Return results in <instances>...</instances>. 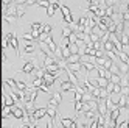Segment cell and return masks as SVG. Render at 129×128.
Listing matches in <instances>:
<instances>
[{
	"mask_svg": "<svg viewBox=\"0 0 129 128\" xmlns=\"http://www.w3.org/2000/svg\"><path fill=\"white\" fill-rule=\"evenodd\" d=\"M84 69H86V70H92V69H93V64H90V62H84Z\"/></svg>",
	"mask_w": 129,
	"mask_h": 128,
	"instance_id": "cell-15",
	"label": "cell"
},
{
	"mask_svg": "<svg viewBox=\"0 0 129 128\" xmlns=\"http://www.w3.org/2000/svg\"><path fill=\"white\" fill-rule=\"evenodd\" d=\"M13 114H14L16 117H19V119L23 117V111H22L20 108H14V109H13Z\"/></svg>",
	"mask_w": 129,
	"mask_h": 128,
	"instance_id": "cell-6",
	"label": "cell"
},
{
	"mask_svg": "<svg viewBox=\"0 0 129 128\" xmlns=\"http://www.w3.org/2000/svg\"><path fill=\"white\" fill-rule=\"evenodd\" d=\"M72 84L73 83H70V81H64V83L61 84V91H70L72 89Z\"/></svg>",
	"mask_w": 129,
	"mask_h": 128,
	"instance_id": "cell-3",
	"label": "cell"
},
{
	"mask_svg": "<svg viewBox=\"0 0 129 128\" xmlns=\"http://www.w3.org/2000/svg\"><path fill=\"white\" fill-rule=\"evenodd\" d=\"M13 105V98L11 97H6V106H11Z\"/></svg>",
	"mask_w": 129,
	"mask_h": 128,
	"instance_id": "cell-16",
	"label": "cell"
},
{
	"mask_svg": "<svg viewBox=\"0 0 129 128\" xmlns=\"http://www.w3.org/2000/svg\"><path fill=\"white\" fill-rule=\"evenodd\" d=\"M58 6H59L58 3H54V2H53V3L50 5V8H48V11H47V14H48V16H53V13H54V10H56V8H58Z\"/></svg>",
	"mask_w": 129,
	"mask_h": 128,
	"instance_id": "cell-5",
	"label": "cell"
},
{
	"mask_svg": "<svg viewBox=\"0 0 129 128\" xmlns=\"http://www.w3.org/2000/svg\"><path fill=\"white\" fill-rule=\"evenodd\" d=\"M70 33H72V31H70L69 28H64V31H62V36H64V39H66V38L69 39V36H70Z\"/></svg>",
	"mask_w": 129,
	"mask_h": 128,
	"instance_id": "cell-12",
	"label": "cell"
},
{
	"mask_svg": "<svg viewBox=\"0 0 129 128\" xmlns=\"http://www.w3.org/2000/svg\"><path fill=\"white\" fill-rule=\"evenodd\" d=\"M47 113H48V116L51 117V120H53V119H54V116H56V111H54V109L50 106V108H47Z\"/></svg>",
	"mask_w": 129,
	"mask_h": 128,
	"instance_id": "cell-8",
	"label": "cell"
},
{
	"mask_svg": "<svg viewBox=\"0 0 129 128\" xmlns=\"http://www.w3.org/2000/svg\"><path fill=\"white\" fill-rule=\"evenodd\" d=\"M45 113H47V109H38V111H34V119L38 120V119L44 117V116H45Z\"/></svg>",
	"mask_w": 129,
	"mask_h": 128,
	"instance_id": "cell-2",
	"label": "cell"
},
{
	"mask_svg": "<svg viewBox=\"0 0 129 128\" xmlns=\"http://www.w3.org/2000/svg\"><path fill=\"white\" fill-rule=\"evenodd\" d=\"M17 89H19V91H25L26 89V84L23 83V81H17Z\"/></svg>",
	"mask_w": 129,
	"mask_h": 128,
	"instance_id": "cell-9",
	"label": "cell"
},
{
	"mask_svg": "<svg viewBox=\"0 0 129 128\" xmlns=\"http://www.w3.org/2000/svg\"><path fill=\"white\" fill-rule=\"evenodd\" d=\"M120 128H129V122L126 120V122H123L121 125H120Z\"/></svg>",
	"mask_w": 129,
	"mask_h": 128,
	"instance_id": "cell-18",
	"label": "cell"
},
{
	"mask_svg": "<svg viewBox=\"0 0 129 128\" xmlns=\"http://www.w3.org/2000/svg\"><path fill=\"white\" fill-rule=\"evenodd\" d=\"M61 10H62V14H64V19H66L69 24H72V14H70V10H69L67 6H62Z\"/></svg>",
	"mask_w": 129,
	"mask_h": 128,
	"instance_id": "cell-1",
	"label": "cell"
},
{
	"mask_svg": "<svg viewBox=\"0 0 129 128\" xmlns=\"http://www.w3.org/2000/svg\"><path fill=\"white\" fill-rule=\"evenodd\" d=\"M78 61H79V55H73V56L69 58V62H70V64H76Z\"/></svg>",
	"mask_w": 129,
	"mask_h": 128,
	"instance_id": "cell-7",
	"label": "cell"
},
{
	"mask_svg": "<svg viewBox=\"0 0 129 128\" xmlns=\"http://www.w3.org/2000/svg\"><path fill=\"white\" fill-rule=\"evenodd\" d=\"M72 70H81V64H70Z\"/></svg>",
	"mask_w": 129,
	"mask_h": 128,
	"instance_id": "cell-13",
	"label": "cell"
},
{
	"mask_svg": "<svg viewBox=\"0 0 129 128\" xmlns=\"http://www.w3.org/2000/svg\"><path fill=\"white\" fill-rule=\"evenodd\" d=\"M25 52H26V53H31V52H34V45H31V44H26Z\"/></svg>",
	"mask_w": 129,
	"mask_h": 128,
	"instance_id": "cell-11",
	"label": "cell"
},
{
	"mask_svg": "<svg viewBox=\"0 0 129 128\" xmlns=\"http://www.w3.org/2000/svg\"><path fill=\"white\" fill-rule=\"evenodd\" d=\"M23 72H25V74H31V72H33V64L31 62H26L25 66H23Z\"/></svg>",
	"mask_w": 129,
	"mask_h": 128,
	"instance_id": "cell-4",
	"label": "cell"
},
{
	"mask_svg": "<svg viewBox=\"0 0 129 128\" xmlns=\"http://www.w3.org/2000/svg\"><path fill=\"white\" fill-rule=\"evenodd\" d=\"M104 49H106L107 52H110V50H112V49H114V44H112V42H110V41H107V42L104 44Z\"/></svg>",
	"mask_w": 129,
	"mask_h": 128,
	"instance_id": "cell-10",
	"label": "cell"
},
{
	"mask_svg": "<svg viewBox=\"0 0 129 128\" xmlns=\"http://www.w3.org/2000/svg\"><path fill=\"white\" fill-rule=\"evenodd\" d=\"M39 5H41V6H45V8H50V3L47 2V0H41Z\"/></svg>",
	"mask_w": 129,
	"mask_h": 128,
	"instance_id": "cell-14",
	"label": "cell"
},
{
	"mask_svg": "<svg viewBox=\"0 0 129 128\" xmlns=\"http://www.w3.org/2000/svg\"><path fill=\"white\" fill-rule=\"evenodd\" d=\"M3 116H10V108H3Z\"/></svg>",
	"mask_w": 129,
	"mask_h": 128,
	"instance_id": "cell-17",
	"label": "cell"
}]
</instances>
